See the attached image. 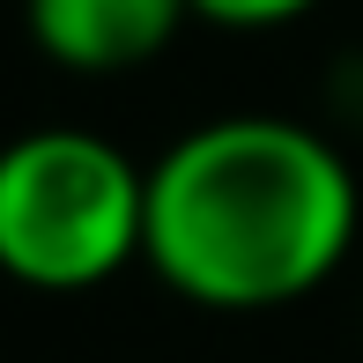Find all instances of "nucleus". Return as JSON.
Wrapping results in <instances>:
<instances>
[{"instance_id": "obj_4", "label": "nucleus", "mask_w": 363, "mask_h": 363, "mask_svg": "<svg viewBox=\"0 0 363 363\" xmlns=\"http://www.w3.org/2000/svg\"><path fill=\"white\" fill-rule=\"evenodd\" d=\"M193 23L208 30H238V38H259V30H289L304 23L311 8H326V0H186Z\"/></svg>"}, {"instance_id": "obj_1", "label": "nucleus", "mask_w": 363, "mask_h": 363, "mask_svg": "<svg viewBox=\"0 0 363 363\" xmlns=\"http://www.w3.org/2000/svg\"><path fill=\"white\" fill-rule=\"evenodd\" d=\"M363 193L319 126L223 111L148 163L141 259L208 311H274L334 282L356 252Z\"/></svg>"}, {"instance_id": "obj_2", "label": "nucleus", "mask_w": 363, "mask_h": 363, "mask_svg": "<svg viewBox=\"0 0 363 363\" xmlns=\"http://www.w3.org/2000/svg\"><path fill=\"white\" fill-rule=\"evenodd\" d=\"M148 163L89 126H30L0 141V274L23 289H96L141 259Z\"/></svg>"}, {"instance_id": "obj_3", "label": "nucleus", "mask_w": 363, "mask_h": 363, "mask_svg": "<svg viewBox=\"0 0 363 363\" xmlns=\"http://www.w3.org/2000/svg\"><path fill=\"white\" fill-rule=\"evenodd\" d=\"M186 0H23V30L67 74H134L178 45Z\"/></svg>"}]
</instances>
